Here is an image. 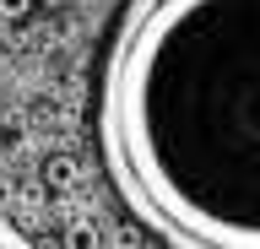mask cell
<instances>
[{"label":"cell","instance_id":"cell-3","mask_svg":"<svg viewBox=\"0 0 260 249\" xmlns=\"http://www.w3.org/2000/svg\"><path fill=\"white\" fill-rule=\"evenodd\" d=\"M0 249H27V233H16L6 217H0Z\"/></svg>","mask_w":260,"mask_h":249},{"label":"cell","instance_id":"cell-2","mask_svg":"<svg viewBox=\"0 0 260 249\" xmlns=\"http://www.w3.org/2000/svg\"><path fill=\"white\" fill-rule=\"evenodd\" d=\"M44 179L54 184V190H65V184L76 179V163H71V157H49V168H44Z\"/></svg>","mask_w":260,"mask_h":249},{"label":"cell","instance_id":"cell-4","mask_svg":"<svg viewBox=\"0 0 260 249\" xmlns=\"http://www.w3.org/2000/svg\"><path fill=\"white\" fill-rule=\"evenodd\" d=\"M32 0H0V17H27Z\"/></svg>","mask_w":260,"mask_h":249},{"label":"cell","instance_id":"cell-1","mask_svg":"<svg viewBox=\"0 0 260 249\" xmlns=\"http://www.w3.org/2000/svg\"><path fill=\"white\" fill-rule=\"evenodd\" d=\"M109 184L174 249H260V0H130L98 82Z\"/></svg>","mask_w":260,"mask_h":249}]
</instances>
